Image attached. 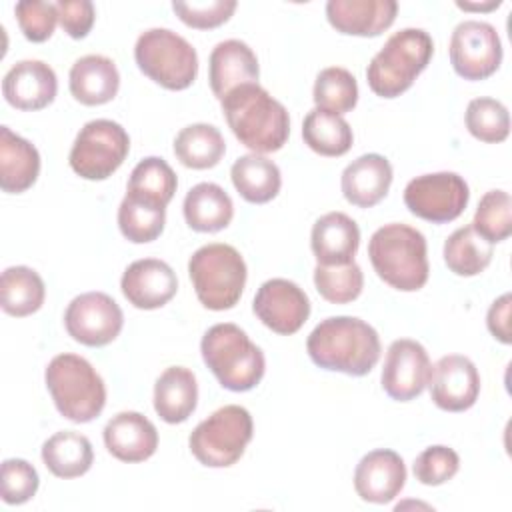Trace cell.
<instances>
[{
  "label": "cell",
  "instance_id": "obj_28",
  "mask_svg": "<svg viewBox=\"0 0 512 512\" xmlns=\"http://www.w3.org/2000/svg\"><path fill=\"white\" fill-rule=\"evenodd\" d=\"M186 224L196 232H220L234 218V204L228 192L214 182L192 186L182 204Z\"/></svg>",
  "mask_w": 512,
  "mask_h": 512
},
{
  "label": "cell",
  "instance_id": "obj_16",
  "mask_svg": "<svg viewBox=\"0 0 512 512\" xmlns=\"http://www.w3.org/2000/svg\"><path fill=\"white\" fill-rule=\"evenodd\" d=\"M432 402L446 412L472 408L480 394V374L476 364L462 354L442 356L428 380Z\"/></svg>",
  "mask_w": 512,
  "mask_h": 512
},
{
  "label": "cell",
  "instance_id": "obj_42",
  "mask_svg": "<svg viewBox=\"0 0 512 512\" xmlns=\"http://www.w3.org/2000/svg\"><path fill=\"white\" fill-rule=\"evenodd\" d=\"M414 476L424 486H440L460 470V456L450 446H428L414 460Z\"/></svg>",
  "mask_w": 512,
  "mask_h": 512
},
{
  "label": "cell",
  "instance_id": "obj_26",
  "mask_svg": "<svg viewBox=\"0 0 512 512\" xmlns=\"http://www.w3.org/2000/svg\"><path fill=\"white\" fill-rule=\"evenodd\" d=\"M38 174V148L8 126H0V188L6 194H22L32 188Z\"/></svg>",
  "mask_w": 512,
  "mask_h": 512
},
{
  "label": "cell",
  "instance_id": "obj_44",
  "mask_svg": "<svg viewBox=\"0 0 512 512\" xmlns=\"http://www.w3.org/2000/svg\"><path fill=\"white\" fill-rule=\"evenodd\" d=\"M236 0H208V2H172L176 16L190 28L210 30L230 20L236 10Z\"/></svg>",
  "mask_w": 512,
  "mask_h": 512
},
{
  "label": "cell",
  "instance_id": "obj_21",
  "mask_svg": "<svg viewBox=\"0 0 512 512\" xmlns=\"http://www.w3.org/2000/svg\"><path fill=\"white\" fill-rule=\"evenodd\" d=\"M398 12L396 0H330L326 18L330 26L348 36H378L388 30Z\"/></svg>",
  "mask_w": 512,
  "mask_h": 512
},
{
  "label": "cell",
  "instance_id": "obj_37",
  "mask_svg": "<svg viewBox=\"0 0 512 512\" xmlns=\"http://www.w3.org/2000/svg\"><path fill=\"white\" fill-rule=\"evenodd\" d=\"M166 224V208L124 196L118 206V228L122 236L134 244L156 240Z\"/></svg>",
  "mask_w": 512,
  "mask_h": 512
},
{
  "label": "cell",
  "instance_id": "obj_31",
  "mask_svg": "<svg viewBox=\"0 0 512 512\" xmlns=\"http://www.w3.org/2000/svg\"><path fill=\"white\" fill-rule=\"evenodd\" d=\"M46 298L40 274L28 266H10L0 278V306L8 316L24 318L38 312Z\"/></svg>",
  "mask_w": 512,
  "mask_h": 512
},
{
  "label": "cell",
  "instance_id": "obj_15",
  "mask_svg": "<svg viewBox=\"0 0 512 512\" xmlns=\"http://www.w3.org/2000/svg\"><path fill=\"white\" fill-rule=\"evenodd\" d=\"M258 320L276 334H296L310 316V300L306 292L292 280H266L252 302Z\"/></svg>",
  "mask_w": 512,
  "mask_h": 512
},
{
  "label": "cell",
  "instance_id": "obj_47",
  "mask_svg": "<svg viewBox=\"0 0 512 512\" xmlns=\"http://www.w3.org/2000/svg\"><path fill=\"white\" fill-rule=\"evenodd\" d=\"M502 2L500 0H492L488 4H468V2H456L458 8L462 10H492V8H498Z\"/></svg>",
  "mask_w": 512,
  "mask_h": 512
},
{
  "label": "cell",
  "instance_id": "obj_7",
  "mask_svg": "<svg viewBox=\"0 0 512 512\" xmlns=\"http://www.w3.org/2000/svg\"><path fill=\"white\" fill-rule=\"evenodd\" d=\"M188 276L196 298L208 310L222 312L238 304L246 286V262L240 252L222 242L200 246L188 260Z\"/></svg>",
  "mask_w": 512,
  "mask_h": 512
},
{
  "label": "cell",
  "instance_id": "obj_24",
  "mask_svg": "<svg viewBox=\"0 0 512 512\" xmlns=\"http://www.w3.org/2000/svg\"><path fill=\"white\" fill-rule=\"evenodd\" d=\"M360 246V228L344 212H328L320 216L310 234V248L324 266L354 262Z\"/></svg>",
  "mask_w": 512,
  "mask_h": 512
},
{
  "label": "cell",
  "instance_id": "obj_22",
  "mask_svg": "<svg viewBox=\"0 0 512 512\" xmlns=\"http://www.w3.org/2000/svg\"><path fill=\"white\" fill-rule=\"evenodd\" d=\"M260 66L254 50L236 38L218 42L208 60V80L212 94L222 100L238 86L258 82Z\"/></svg>",
  "mask_w": 512,
  "mask_h": 512
},
{
  "label": "cell",
  "instance_id": "obj_1",
  "mask_svg": "<svg viewBox=\"0 0 512 512\" xmlns=\"http://www.w3.org/2000/svg\"><path fill=\"white\" fill-rule=\"evenodd\" d=\"M310 360L330 372L366 376L380 360L378 332L356 316H330L314 326L306 340Z\"/></svg>",
  "mask_w": 512,
  "mask_h": 512
},
{
  "label": "cell",
  "instance_id": "obj_23",
  "mask_svg": "<svg viewBox=\"0 0 512 512\" xmlns=\"http://www.w3.org/2000/svg\"><path fill=\"white\" fill-rule=\"evenodd\" d=\"M392 164L382 154H362L352 160L340 178L344 198L358 208L376 206L390 190Z\"/></svg>",
  "mask_w": 512,
  "mask_h": 512
},
{
  "label": "cell",
  "instance_id": "obj_33",
  "mask_svg": "<svg viewBox=\"0 0 512 512\" xmlns=\"http://www.w3.org/2000/svg\"><path fill=\"white\" fill-rule=\"evenodd\" d=\"M304 144L320 156L338 158L344 156L354 142L350 124L332 112L312 108L302 122Z\"/></svg>",
  "mask_w": 512,
  "mask_h": 512
},
{
  "label": "cell",
  "instance_id": "obj_25",
  "mask_svg": "<svg viewBox=\"0 0 512 512\" xmlns=\"http://www.w3.org/2000/svg\"><path fill=\"white\" fill-rule=\"evenodd\" d=\"M68 86L74 100L84 106H100L118 94L120 74L108 56L86 54L78 58L68 74Z\"/></svg>",
  "mask_w": 512,
  "mask_h": 512
},
{
  "label": "cell",
  "instance_id": "obj_36",
  "mask_svg": "<svg viewBox=\"0 0 512 512\" xmlns=\"http://www.w3.org/2000/svg\"><path fill=\"white\" fill-rule=\"evenodd\" d=\"M312 98L316 108L342 116L354 110L358 102V82L350 70L328 66L318 72Z\"/></svg>",
  "mask_w": 512,
  "mask_h": 512
},
{
  "label": "cell",
  "instance_id": "obj_38",
  "mask_svg": "<svg viewBox=\"0 0 512 512\" xmlns=\"http://www.w3.org/2000/svg\"><path fill=\"white\" fill-rule=\"evenodd\" d=\"M464 122L468 132L486 144L504 142L510 134V114L508 108L488 96H480L468 102Z\"/></svg>",
  "mask_w": 512,
  "mask_h": 512
},
{
  "label": "cell",
  "instance_id": "obj_29",
  "mask_svg": "<svg viewBox=\"0 0 512 512\" xmlns=\"http://www.w3.org/2000/svg\"><path fill=\"white\" fill-rule=\"evenodd\" d=\"M42 462L56 478L84 476L94 462L90 440L74 430H60L42 444Z\"/></svg>",
  "mask_w": 512,
  "mask_h": 512
},
{
  "label": "cell",
  "instance_id": "obj_45",
  "mask_svg": "<svg viewBox=\"0 0 512 512\" xmlns=\"http://www.w3.org/2000/svg\"><path fill=\"white\" fill-rule=\"evenodd\" d=\"M56 10L58 22L70 38L80 40L88 36L96 20V10L90 0H58Z\"/></svg>",
  "mask_w": 512,
  "mask_h": 512
},
{
  "label": "cell",
  "instance_id": "obj_17",
  "mask_svg": "<svg viewBox=\"0 0 512 512\" xmlns=\"http://www.w3.org/2000/svg\"><path fill=\"white\" fill-rule=\"evenodd\" d=\"M124 298L140 310H156L168 304L178 290V278L170 264L158 258L134 260L122 274Z\"/></svg>",
  "mask_w": 512,
  "mask_h": 512
},
{
  "label": "cell",
  "instance_id": "obj_4",
  "mask_svg": "<svg viewBox=\"0 0 512 512\" xmlns=\"http://www.w3.org/2000/svg\"><path fill=\"white\" fill-rule=\"evenodd\" d=\"M200 352L220 386L232 392L256 388L266 370L264 352L232 322L210 326L202 336Z\"/></svg>",
  "mask_w": 512,
  "mask_h": 512
},
{
  "label": "cell",
  "instance_id": "obj_20",
  "mask_svg": "<svg viewBox=\"0 0 512 512\" xmlns=\"http://www.w3.org/2000/svg\"><path fill=\"white\" fill-rule=\"evenodd\" d=\"M104 446L120 462H144L158 448V430L140 412H118L104 426Z\"/></svg>",
  "mask_w": 512,
  "mask_h": 512
},
{
  "label": "cell",
  "instance_id": "obj_18",
  "mask_svg": "<svg viewBox=\"0 0 512 512\" xmlns=\"http://www.w3.org/2000/svg\"><path fill=\"white\" fill-rule=\"evenodd\" d=\"M406 484V464L402 456L388 448H378L360 458L354 470V490L364 502H392Z\"/></svg>",
  "mask_w": 512,
  "mask_h": 512
},
{
  "label": "cell",
  "instance_id": "obj_46",
  "mask_svg": "<svg viewBox=\"0 0 512 512\" xmlns=\"http://www.w3.org/2000/svg\"><path fill=\"white\" fill-rule=\"evenodd\" d=\"M510 310H512V294L506 292L500 298H496L486 314V326L490 334L502 342L510 344L512 342V326H510Z\"/></svg>",
  "mask_w": 512,
  "mask_h": 512
},
{
  "label": "cell",
  "instance_id": "obj_30",
  "mask_svg": "<svg viewBox=\"0 0 512 512\" xmlns=\"http://www.w3.org/2000/svg\"><path fill=\"white\" fill-rule=\"evenodd\" d=\"M236 192L250 204H266L278 196L282 186L280 168L262 154H246L236 158L230 168Z\"/></svg>",
  "mask_w": 512,
  "mask_h": 512
},
{
  "label": "cell",
  "instance_id": "obj_8",
  "mask_svg": "<svg viewBox=\"0 0 512 512\" xmlns=\"http://www.w3.org/2000/svg\"><path fill=\"white\" fill-rule=\"evenodd\" d=\"M134 60L140 72L166 90H186L198 76L196 48L170 28L144 30L136 40Z\"/></svg>",
  "mask_w": 512,
  "mask_h": 512
},
{
  "label": "cell",
  "instance_id": "obj_6",
  "mask_svg": "<svg viewBox=\"0 0 512 512\" xmlns=\"http://www.w3.org/2000/svg\"><path fill=\"white\" fill-rule=\"evenodd\" d=\"M46 388L56 410L70 422L86 424L106 406V386L96 368L78 354H58L44 370Z\"/></svg>",
  "mask_w": 512,
  "mask_h": 512
},
{
  "label": "cell",
  "instance_id": "obj_19",
  "mask_svg": "<svg viewBox=\"0 0 512 512\" xmlns=\"http://www.w3.org/2000/svg\"><path fill=\"white\" fill-rule=\"evenodd\" d=\"M56 92V72L42 60H20L4 74L2 80V94L6 102L24 112L46 108L54 102Z\"/></svg>",
  "mask_w": 512,
  "mask_h": 512
},
{
  "label": "cell",
  "instance_id": "obj_3",
  "mask_svg": "<svg viewBox=\"0 0 512 512\" xmlns=\"http://www.w3.org/2000/svg\"><path fill=\"white\" fill-rule=\"evenodd\" d=\"M368 258L388 286L400 292H416L428 282V246L420 230L390 222L380 226L368 242Z\"/></svg>",
  "mask_w": 512,
  "mask_h": 512
},
{
  "label": "cell",
  "instance_id": "obj_2",
  "mask_svg": "<svg viewBox=\"0 0 512 512\" xmlns=\"http://www.w3.org/2000/svg\"><path fill=\"white\" fill-rule=\"evenodd\" d=\"M220 104L232 134L254 154L276 152L286 144L290 134L288 110L258 82L234 88Z\"/></svg>",
  "mask_w": 512,
  "mask_h": 512
},
{
  "label": "cell",
  "instance_id": "obj_5",
  "mask_svg": "<svg viewBox=\"0 0 512 512\" xmlns=\"http://www.w3.org/2000/svg\"><path fill=\"white\" fill-rule=\"evenodd\" d=\"M434 54L432 36L422 28L394 32L366 68L370 90L380 98L404 94L426 70Z\"/></svg>",
  "mask_w": 512,
  "mask_h": 512
},
{
  "label": "cell",
  "instance_id": "obj_13",
  "mask_svg": "<svg viewBox=\"0 0 512 512\" xmlns=\"http://www.w3.org/2000/svg\"><path fill=\"white\" fill-rule=\"evenodd\" d=\"M64 326L76 342L100 348L118 338L124 326V314L112 296L104 292H84L68 304Z\"/></svg>",
  "mask_w": 512,
  "mask_h": 512
},
{
  "label": "cell",
  "instance_id": "obj_32",
  "mask_svg": "<svg viewBox=\"0 0 512 512\" xmlns=\"http://www.w3.org/2000/svg\"><path fill=\"white\" fill-rule=\"evenodd\" d=\"M226 152L220 130L206 122L188 124L174 138V154L182 166L192 170L214 168Z\"/></svg>",
  "mask_w": 512,
  "mask_h": 512
},
{
  "label": "cell",
  "instance_id": "obj_41",
  "mask_svg": "<svg viewBox=\"0 0 512 512\" xmlns=\"http://www.w3.org/2000/svg\"><path fill=\"white\" fill-rule=\"evenodd\" d=\"M38 472L22 458H6L0 468V496L6 504L18 506L34 498L38 492Z\"/></svg>",
  "mask_w": 512,
  "mask_h": 512
},
{
  "label": "cell",
  "instance_id": "obj_12",
  "mask_svg": "<svg viewBox=\"0 0 512 512\" xmlns=\"http://www.w3.org/2000/svg\"><path fill=\"white\" fill-rule=\"evenodd\" d=\"M450 64L464 80H486L502 62V42L496 28L482 20L460 22L450 36Z\"/></svg>",
  "mask_w": 512,
  "mask_h": 512
},
{
  "label": "cell",
  "instance_id": "obj_34",
  "mask_svg": "<svg viewBox=\"0 0 512 512\" xmlns=\"http://www.w3.org/2000/svg\"><path fill=\"white\" fill-rule=\"evenodd\" d=\"M176 188L178 178L170 164L164 158L148 156L134 166L128 178L126 194L136 200L166 208L168 202L174 198Z\"/></svg>",
  "mask_w": 512,
  "mask_h": 512
},
{
  "label": "cell",
  "instance_id": "obj_11",
  "mask_svg": "<svg viewBox=\"0 0 512 512\" xmlns=\"http://www.w3.org/2000/svg\"><path fill=\"white\" fill-rule=\"evenodd\" d=\"M470 188L456 172H432L412 178L404 188L406 208L432 224L456 220L468 206Z\"/></svg>",
  "mask_w": 512,
  "mask_h": 512
},
{
  "label": "cell",
  "instance_id": "obj_9",
  "mask_svg": "<svg viewBox=\"0 0 512 512\" xmlns=\"http://www.w3.org/2000/svg\"><path fill=\"white\" fill-rule=\"evenodd\" d=\"M254 434L250 412L238 404H226L204 418L190 434L192 456L208 468H228L236 464Z\"/></svg>",
  "mask_w": 512,
  "mask_h": 512
},
{
  "label": "cell",
  "instance_id": "obj_10",
  "mask_svg": "<svg viewBox=\"0 0 512 512\" xmlns=\"http://www.w3.org/2000/svg\"><path fill=\"white\" fill-rule=\"evenodd\" d=\"M128 152V132L114 120L96 118L76 134L68 164L84 180H106L122 166Z\"/></svg>",
  "mask_w": 512,
  "mask_h": 512
},
{
  "label": "cell",
  "instance_id": "obj_40",
  "mask_svg": "<svg viewBox=\"0 0 512 512\" xmlns=\"http://www.w3.org/2000/svg\"><path fill=\"white\" fill-rule=\"evenodd\" d=\"M472 228L490 244L504 242L512 234V198L506 190H488L474 212Z\"/></svg>",
  "mask_w": 512,
  "mask_h": 512
},
{
  "label": "cell",
  "instance_id": "obj_14",
  "mask_svg": "<svg viewBox=\"0 0 512 512\" xmlns=\"http://www.w3.org/2000/svg\"><path fill=\"white\" fill-rule=\"evenodd\" d=\"M430 374L432 364L426 348L416 340L398 338L386 350L380 382L392 400L410 402L424 392Z\"/></svg>",
  "mask_w": 512,
  "mask_h": 512
},
{
  "label": "cell",
  "instance_id": "obj_35",
  "mask_svg": "<svg viewBox=\"0 0 512 512\" xmlns=\"http://www.w3.org/2000/svg\"><path fill=\"white\" fill-rule=\"evenodd\" d=\"M444 262L456 276H476L488 268L494 256V248L484 240L472 224L454 230L444 242Z\"/></svg>",
  "mask_w": 512,
  "mask_h": 512
},
{
  "label": "cell",
  "instance_id": "obj_43",
  "mask_svg": "<svg viewBox=\"0 0 512 512\" xmlns=\"http://www.w3.org/2000/svg\"><path fill=\"white\" fill-rule=\"evenodd\" d=\"M14 14L26 40L38 44L46 42L54 34L58 22L56 4L42 0H20L14 6Z\"/></svg>",
  "mask_w": 512,
  "mask_h": 512
},
{
  "label": "cell",
  "instance_id": "obj_27",
  "mask_svg": "<svg viewBox=\"0 0 512 512\" xmlns=\"http://www.w3.org/2000/svg\"><path fill=\"white\" fill-rule=\"evenodd\" d=\"M198 404V384L184 366L166 368L154 384V410L168 424L186 422Z\"/></svg>",
  "mask_w": 512,
  "mask_h": 512
},
{
  "label": "cell",
  "instance_id": "obj_39",
  "mask_svg": "<svg viewBox=\"0 0 512 512\" xmlns=\"http://www.w3.org/2000/svg\"><path fill=\"white\" fill-rule=\"evenodd\" d=\"M314 286L326 302L348 304L362 294L364 274L356 262L338 264V266L316 264Z\"/></svg>",
  "mask_w": 512,
  "mask_h": 512
}]
</instances>
